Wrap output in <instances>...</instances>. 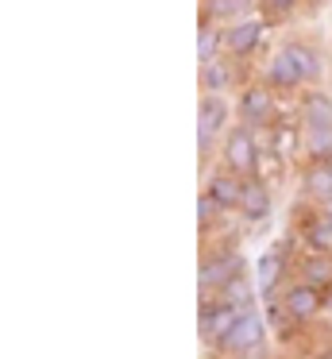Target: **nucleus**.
Instances as JSON below:
<instances>
[{"label": "nucleus", "mask_w": 332, "mask_h": 359, "mask_svg": "<svg viewBox=\"0 0 332 359\" xmlns=\"http://www.w3.org/2000/svg\"><path fill=\"white\" fill-rule=\"evenodd\" d=\"M301 282H309V286H317V290L328 294V290H332V255L313 251V255L301 263Z\"/></svg>", "instance_id": "obj_16"}, {"label": "nucleus", "mask_w": 332, "mask_h": 359, "mask_svg": "<svg viewBox=\"0 0 332 359\" xmlns=\"http://www.w3.org/2000/svg\"><path fill=\"white\" fill-rule=\"evenodd\" d=\"M309 4H324V0H309Z\"/></svg>", "instance_id": "obj_24"}, {"label": "nucleus", "mask_w": 332, "mask_h": 359, "mask_svg": "<svg viewBox=\"0 0 332 359\" xmlns=\"http://www.w3.org/2000/svg\"><path fill=\"white\" fill-rule=\"evenodd\" d=\"M239 274H244V255L239 251H220V255L201 259L197 282H201V290H220L224 282L239 278Z\"/></svg>", "instance_id": "obj_7"}, {"label": "nucleus", "mask_w": 332, "mask_h": 359, "mask_svg": "<svg viewBox=\"0 0 332 359\" xmlns=\"http://www.w3.org/2000/svg\"><path fill=\"white\" fill-rule=\"evenodd\" d=\"M251 8H255V0H205V20L228 27L236 20L251 16Z\"/></svg>", "instance_id": "obj_14"}, {"label": "nucleus", "mask_w": 332, "mask_h": 359, "mask_svg": "<svg viewBox=\"0 0 332 359\" xmlns=\"http://www.w3.org/2000/svg\"><path fill=\"white\" fill-rule=\"evenodd\" d=\"M298 120L301 128H332V97L324 89H309L298 101Z\"/></svg>", "instance_id": "obj_10"}, {"label": "nucleus", "mask_w": 332, "mask_h": 359, "mask_svg": "<svg viewBox=\"0 0 332 359\" xmlns=\"http://www.w3.org/2000/svg\"><path fill=\"white\" fill-rule=\"evenodd\" d=\"M232 101L224 93H201L197 104V143L201 151H213L224 140V132L232 128Z\"/></svg>", "instance_id": "obj_4"}, {"label": "nucleus", "mask_w": 332, "mask_h": 359, "mask_svg": "<svg viewBox=\"0 0 332 359\" xmlns=\"http://www.w3.org/2000/svg\"><path fill=\"white\" fill-rule=\"evenodd\" d=\"M305 189L309 197H317L321 205L332 201V163H313L305 170Z\"/></svg>", "instance_id": "obj_18"}, {"label": "nucleus", "mask_w": 332, "mask_h": 359, "mask_svg": "<svg viewBox=\"0 0 332 359\" xmlns=\"http://www.w3.org/2000/svg\"><path fill=\"white\" fill-rule=\"evenodd\" d=\"M282 271H286V259H282V251H267V255L259 259V290H263V294H270V290L278 286V278H282Z\"/></svg>", "instance_id": "obj_20"}, {"label": "nucleus", "mask_w": 332, "mask_h": 359, "mask_svg": "<svg viewBox=\"0 0 332 359\" xmlns=\"http://www.w3.org/2000/svg\"><path fill=\"white\" fill-rule=\"evenodd\" d=\"M239 217L259 224V220L270 217V186L259 178H247L244 182V197H239Z\"/></svg>", "instance_id": "obj_11"}, {"label": "nucleus", "mask_w": 332, "mask_h": 359, "mask_svg": "<svg viewBox=\"0 0 332 359\" xmlns=\"http://www.w3.org/2000/svg\"><path fill=\"white\" fill-rule=\"evenodd\" d=\"M213 212H224V209H220V205H216L213 197L205 194V197L197 201V220H201V224H208V220H213Z\"/></svg>", "instance_id": "obj_23"}, {"label": "nucleus", "mask_w": 332, "mask_h": 359, "mask_svg": "<svg viewBox=\"0 0 332 359\" xmlns=\"http://www.w3.org/2000/svg\"><path fill=\"white\" fill-rule=\"evenodd\" d=\"M224 55V27L213 24V20H201L197 32V62H213V58Z\"/></svg>", "instance_id": "obj_15"}, {"label": "nucleus", "mask_w": 332, "mask_h": 359, "mask_svg": "<svg viewBox=\"0 0 332 359\" xmlns=\"http://www.w3.org/2000/svg\"><path fill=\"white\" fill-rule=\"evenodd\" d=\"M244 309H232V305H224V302H208V305H201V336H205L208 344H216L224 332H228V325L239 317Z\"/></svg>", "instance_id": "obj_12"}, {"label": "nucleus", "mask_w": 332, "mask_h": 359, "mask_svg": "<svg viewBox=\"0 0 332 359\" xmlns=\"http://www.w3.org/2000/svg\"><path fill=\"white\" fill-rule=\"evenodd\" d=\"M205 194L213 197L224 212L239 209V197H244V178H239V174H232V170H220V174H213V178H208Z\"/></svg>", "instance_id": "obj_13"}, {"label": "nucleus", "mask_w": 332, "mask_h": 359, "mask_svg": "<svg viewBox=\"0 0 332 359\" xmlns=\"http://www.w3.org/2000/svg\"><path fill=\"white\" fill-rule=\"evenodd\" d=\"M236 81H239L236 58L220 55V58H213V62H201V89H205V93H224L228 97L232 89H236Z\"/></svg>", "instance_id": "obj_9"}, {"label": "nucleus", "mask_w": 332, "mask_h": 359, "mask_svg": "<svg viewBox=\"0 0 332 359\" xmlns=\"http://www.w3.org/2000/svg\"><path fill=\"white\" fill-rule=\"evenodd\" d=\"M255 8H259L270 24H278V20H290L293 12L301 8V0H255Z\"/></svg>", "instance_id": "obj_22"}, {"label": "nucleus", "mask_w": 332, "mask_h": 359, "mask_svg": "<svg viewBox=\"0 0 332 359\" xmlns=\"http://www.w3.org/2000/svg\"><path fill=\"white\" fill-rule=\"evenodd\" d=\"M251 297H255V286L244 278V274L232 278V282H224V286L216 290V302L232 305V309H251Z\"/></svg>", "instance_id": "obj_19"}, {"label": "nucleus", "mask_w": 332, "mask_h": 359, "mask_svg": "<svg viewBox=\"0 0 332 359\" xmlns=\"http://www.w3.org/2000/svg\"><path fill=\"white\" fill-rule=\"evenodd\" d=\"M324 290H317V286H309V282H293L290 290L282 294V309L290 313L293 320H309V317H317V313L324 309Z\"/></svg>", "instance_id": "obj_8"}, {"label": "nucleus", "mask_w": 332, "mask_h": 359, "mask_svg": "<svg viewBox=\"0 0 332 359\" xmlns=\"http://www.w3.org/2000/svg\"><path fill=\"white\" fill-rule=\"evenodd\" d=\"M236 120L247 128H274L278 120V93L267 86V81H255V86H244L236 97Z\"/></svg>", "instance_id": "obj_3"}, {"label": "nucleus", "mask_w": 332, "mask_h": 359, "mask_svg": "<svg viewBox=\"0 0 332 359\" xmlns=\"http://www.w3.org/2000/svg\"><path fill=\"white\" fill-rule=\"evenodd\" d=\"M321 359H332V351H328V355H321Z\"/></svg>", "instance_id": "obj_25"}, {"label": "nucleus", "mask_w": 332, "mask_h": 359, "mask_svg": "<svg viewBox=\"0 0 332 359\" xmlns=\"http://www.w3.org/2000/svg\"><path fill=\"white\" fill-rule=\"evenodd\" d=\"M259 140H255V128H247V124H232L228 132H224V140H220V166L224 170H232V174H255L259 170Z\"/></svg>", "instance_id": "obj_2"}, {"label": "nucleus", "mask_w": 332, "mask_h": 359, "mask_svg": "<svg viewBox=\"0 0 332 359\" xmlns=\"http://www.w3.org/2000/svg\"><path fill=\"white\" fill-rule=\"evenodd\" d=\"M305 243L321 255H332V212H321V217H309L305 224Z\"/></svg>", "instance_id": "obj_17"}, {"label": "nucleus", "mask_w": 332, "mask_h": 359, "mask_svg": "<svg viewBox=\"0 0 332 359\" xmlns=\"http://www.w3.org/2000/svg\"><path fill=\"white\" fill-rule=\"evenodd\" d=\"M263 340H267V320H263V313L244 309L228 325V332L216 340V348H220L224 355H247V351H259Z\"/></svg>", "instance_id": "obj_5"}, {"label": "nucleus", "mask_w": 332, "mask_h": 359, "mask_svg": "<svg viewBox=\"0 0 332 359\" xmlns=\"http://www.w3.org/2000/svg\"><path fill=\"white\" fill-rule=\"evenodd\" d=\"M305 151L313 163H332V128H305Z\"/></svg>", "instance_id": "obj_21"}, {"label": "nucleus", "mask_w": 332, "mask_h": 359, "mask_svg": "<svg viewBox=\"0 0 332 359\" xmlns=\"http://www.w3.org/2000/svg\"><path fill=\"white\" fill-rule=\"evenodd\" d=\"M267 16H244L236 20V24L224 27V55L236 58V62H244V58H251L255 50L263 47V35H267Z\"/></svg>", "instance_id": "obj_6"}, {"label": "nucleus", "mask_w": 332, "mask_h": 359, "mask_svg": "<svg viewBox=\"0 0 332 359\" xmlns=\"http://www.w3.org/2000/svg\"><path fill=\"white\" fill-rule=\"evenodd\" d=\"M317 78H321V55L305 43H282L263 66V81L274 93H293Z\"/></svg>", "instance_id": "obj_1"}]
</instances>
